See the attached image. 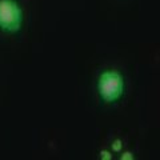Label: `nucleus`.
<instances>
[{
	"label": "nucleus",
	"mask_w": 160,
	"mask_h": 160,
	"mask_svg": "<svg viewBox=\"0 0 160 160\" xmlns=\"http://www.w3.org/2000/svg\"><path fill=\"white\" fill-rule=\"evenodd\" d=\"M100 159L102 160H112V153L107 151V149H103V151H100Z\"/></svg>",
	"instance_id": "4"
},
{
	"label": "nucleus",
	"mask_w": 160,
	"mask_h": 160,
	"mask_svg": "<svg viewBox=\"0 0 160 160\" xmlns=\"http://www.w3.org/2000/svg\"><path fill=\"white\" fill-rule=\"evenodd\" d=\"M98 92L104 103H115L124 93V79L119 71H104L98 80Z\"/></svg>",
	"instance_id": "1"
},
{
	"label": "nucleus",
	"mask_w": 160,
	"mask_h": 160,
	"mask_svg": "<svg viewBox=\"0 0 160 160\" xmlns=\"http://www.w3.org/2000/svg\"><path fill=\"white\" fill-rule=\"evenodd\" d=\"M23 11L15 0H0V29L9 33L22 28Z\"/></svg>",
	"instance_id": "2"
},
{
	"label": "nucleus",
	"mask_w": 160,
	"mask_h": 160,
	"mask_svg": "<svg viewBox=\"0 0 160 160\" xmlns=\"http://www.w3.org/2000/svg\"><path fill=\"white\" fill-rule=\"evenodd\" d=\"M111 147H112V151L120 152V151H122V148H123V142L120 139H115L112 142V144H111Z\"/></svg>",
	"instance_id": "3"
},
{
	"label": "nucleus",
	"mask_w": 160,
	"mask_h": 160,
	"mask_svg": "<svg viewBox=\"0 0 160 160\" xmlns=\"http://www.w3.org/2000/svg\"><path fill=\"white\" fill-rule=\"evenodd\" d=\"M133 159H135L133 153L129 152V151H126V152H123L122 155H120V160H133Z\"/></svg>",
	"instance_id": "5"
}]
</instances>
